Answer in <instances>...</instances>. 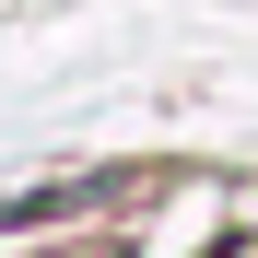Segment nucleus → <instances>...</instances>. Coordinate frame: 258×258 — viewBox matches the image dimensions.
Returning <instances> with one entry per match:
<instances>
[{"label": "nucleus", "instance_id": "nucleus-1", "mask_svg": "<svg viewBox=\"0 0 258 258\" xmlns=\"http://www.w3.org/2000/svg\"><path fill=\"white\" fill-rule=\"evenodd\" d=\"M223 258H258V246H223Z\"/></svg>", "mask_w": 258, "mask_h": 258}]
</instances>
